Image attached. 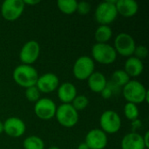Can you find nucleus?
Wrapping results in <instances>:
<instances>
[{"mask_svg": "<svg viewBox=\"0 0 149 149\" xmlns=\"http://www.w3.org/2000/svg\"><path fill=\"white\" fill-rule=\"evenodd\" d=\"M107 86L112 91V93H113V95H118L119 93H121V89L122 88H120L119 86H117L115 83H113V81H111V80H109V81H107Z\"/></svg>", "mask_w": 149, "mask_h": 149, "instance_id": "c85d7f7f", "label": "nucleus"}, {"mask_svg": "<svg viewBox=\"0 0 149 149\" xmlns=\"http://www.w3.org/2000/svg\"><path fill=\"white\" fill-rule=\"evenodd\" d=\"M111 81H113L120 88H122L125 85H127L130 81V77L124 70L118 69L112 73Z\"/></svg>", "mask_w": 149, "mask_h": 149, "instance_id": "5701e85b", "label": "nucleus"}, {"mask_svg": "<svg viewBox=\"0 0 149 149\" xmlns=\"http://www.w3.org/2000/svg\"><path fill=\"white\" fill-rule=\"evenodd\" d=\"M115 6L118 15H121L124 17H132L139 10L138 3L134 0H117Z\"/></svg>", "mask_w": 149, "mask_h": 149, "instance_id": "dca6fc26", "label": "nucleus"}, {"mask_svg": "<svg viewBox=\"0 0 149 149\" xmlns=\"http://www.w3.org/2000/svg\"><path fill=\"white\" fill-rule=\"evenodd\" d=\"M55 118L62 127L72 128L78 124L79 114L71 104H61L57 107Z\"/></svg>", "mask_w": 149, "mask_h": 149, "instance_id": "39448f33", "label": "nucleus"}, {"mask_svg": "<svg viewBox=\"0 0 149 149\" xmlns=\"http://www.w3.org/2000/svg\"><path fill=\"white\" fill-rule=\"evenodd\" d=\"M38 77V72L33 65L24 64L15 67L12 72V78L15 83L24 89L36 86Z\"/></svg>", "mask_w": 149, "mask_h": 149, "instance_id": "f03ea898", "label": "nucleus"}, {"mask_svg": "<svg viewBox=\"0 0 149 149\" xmlns=\"http://www.w3.org/2000/svg\"><path fill=\"white\" fill-rule=\"evenodd\" d=\"M24 8L23 0H5L1 5L0 11L5 20L13 22L22 16Z\"/></svg>", "mask_w": 149, "mask_h": 149, "instance_id": "1a4fd4ad", "label": "nucleus"}, {"mask_svg": "<svg viewBox=\"0 0 149 149\" xmlns=\"http://www.w3.org/2000/svg\"><path fill=\"white\" fill-rule=\"evenodd\" d=\"M136 47V43L134 38L127 32L119 33L114 38V46L117 54L129 58L134 55Z\"/></svg>", "mask_w": 149, "mask_h": 149, "instance_id": "6e6552de", "label": "nucleus"}, {"mask_svg": "<svg viewBox=\"0 0 149 149\" xmlns=\"http://www.w3.org/2000/svg\"><path fill=\"white\" fill-rule=\"evenodd\" d=\"M100 95H101V97H102L104 100H109L113 94L112 91H111L107 86H106V87L100 92Z\"/></svg>", "mask_w": 149, "mask_h": 149, "instance_id": "c756f323", "label": "nucleus"}, {"mask_svg": "<svg viewBox=\"0 0 149 149\" xmlns=\"http://www.w3.org/2000/svg\"><path fill=\"white\" fill-rule=\"evenodd\" d=\"M24 95L28 101L34 103H36L41 98V93L39 92L36 86L26 88L24 91Z\"/></svg>", "mask_w": 149, "mask_h": 149, "instance_id": "a878e982", "label": "nucleus"}, {"mask_svg": "<svg viewBox=\"0 0 149 149\" xmlns=\"http://www.w3.org/2000/svg\"><path fill=\"white\" fill-rule=\"evenodd\" d=\"M121 149H146L142 135L137 132L127 134L121 140Z\"/></svg>", "mask_w": 149, "mask_h": 149, "instance_id": "f3484780", "label": "nucleus"}, {"mask_svg": "<svg viewBox=\"0 0 149 149\" xmlns=\"http://www.w3.org/2000/svg\"><path fill=\"white\" fill-rule=\"evenodd\" d=\"M127 75L131 77H138L140 76L144 70V64L142 60L132 56L127 58L125 62L124 69H123Z\"/></svg>", "mask_w": 149, "mask_h": 149, "instance_id": "a211bd4d", "label": "nucleus"}, {"mask_svg": "<svg viewBox=\"0 0 149 149\" xmlns=\"http://www.w3.org/2000/svg\"><path fill=\"white\" fill-rule=\"evenodd\" d=\"M58 86L59 79L55 73L52 72H46L40 75L36 84L37 88L43 93H51L57 91Z\"/></svg>", "mask_w": 149, "mask_h": 149, "instance_id": "4468645a", "label": "nucleus"}, {"mask_svg": "<svg viewBox=\"0 0 149 149\" xmlns=\"http://www.w3.org/2000/svg\"><path fill=\"white\" fill-rule=\"evenodd\" d=\"M35 115L42 120H50L55 117L57 105L49 98H40L34 105Z\"/></svg>", "mask_w": 149, "mask_h": 149, "instance_id": "9d476101", "label": "nucleus"}, {"mask_svg": "<svg viewBox=\"0 0 149 149\" xmlns=\"http://www.w3.org/2000/svg\"><path fill=\"white\" fill-rule=\"evenodd\" d=\"M142 139H143V142H144V145H145V148L146 149L149 148V132L147 131L145 133V134L142 136Z\"/></svg>", "mask_w": 149, "mask_h": 149, "instance_id": "2f4dec72", "label": "nucleus"}, {"mask_svg": "<svg viewBox=\"0 0 149 149\" xmlns=\"http://www.w3.org/2000/svg\"><path fill=\"white\" fill-rule=\"evenodd\" d=\"M95 62L89 56H81L76 59L72 66V74L78 80H87L95 72Z\"/></svg>", "mask_w": 149, "mask_h": 149, "instance_id": "0eeeda50", "label": "nucleus"}, {"mask_svg": "<svg viewBox=\"0 0 149 149\" xmlns=\"http://www.w3.org/2000/svg\"><path fill=\"white\" fill-rule=\"evenodd\" d=\"M85 143L89 149H105L108 143L107 134L100 128L91 129L86 135Z\"/></svg>", "mask_w": 149, "mask_h": 149, "instance_id": "f8f14e48", "label": "nucleus"}, {"mask_svg": "<svg viewBox=\"0 0 149 149\" xmlns=\"http://www.w3.org/2000/svg\"><path fill=\"white\" fill-rule=\"evenodd\" d=\"M47 149H59L57 146H52V147H50V148H48Z\"/></svg>", "mask_w": 149, "mask_h": 149, "instance_id": "c9c22d12", "label": "nucleus"}, {"mask_svg": "<svg viewBox=\"0 0 149 149\" xmlns=\"http://www.w3.org/2000/svg\"><path fill=\"white\" fill-rule=\"evenodd\" d=\"M112 37L113 30L109 25H100L94 32V38L96 43L106 44L112 38Z\"/></svg>", "mask_w": 149, "mask_h": 149, "instance_id": "aec40b11", "label": "nucleus"}, {"mask_svg": "<svg viewBox=\"0 0 149 149\" xmlns=\"http://www.w3.org/2000/svg\"><path fill=\"white\" fill-rule=\"evenodd\" d=\"M71 105L73 107V108L77 111H82L84 109H86L88 105H89V100L86 95L80 94V95H77L75 97V99L72 100V102L71 103Z\"/></svg>", "mask_w": 149, "mask_h": 149, "instance_id": "393cba45", "label": "nucleus"}, {"mask_svg": "<svg viewBox=\"0 0 149 149\" xmlns=\"http://www.w3.org/2000/svg\"><path fill=\"white\" fill-rule=\"evenodd\" d=\"M3 133V122L0 120V134Z\"/></svg>", "mask_w": 149, "mask_h": 149, "instance_id": "f704fd0d", "label": "nucleus"}, {"mask_svg": "<svg viewBox=\"0 0 149 149\" xmlns=\"http://www.w3.org/2000/svg\"><path fill=\"white\" fill-rule=\"evenodd\" d=\"M121 93L127 102L135 105L141 103H148V90L141 82L138 80L130 79V81L122 87Z\"/></svg>", "mask_w": 149, "mask_h": 149, "instance_id": "f257e3e1", "label": "nucleus"}, {"mask_svg": "<svg viewBox=\"0 0 149 149\" xmlns=\"http://www.w3.org/2000/svg\"><path fill=\"white\" fill-rule=\"evenodd\" d=\"M117 0H107L99 3L94 11V17L100 25H109L118 17L115 6Z\"/></svg>", "mask_w": 149, "mask_h": 149, "instance_id": "20e7f679", "label": "nucleus"}, {"mask_svg": "<svg viewBox=\"0 0 149 149\" xmlns=\"http://www.w3.org/2000/svg\"><path fill=\"white\" fill-rule=\"evenodd\" d=\"M26 126L18 117H10L3 122V133L11 138H19L24 134Z\"/></svg>", "mask_w": 149, "mask_h": 149, "instance_id": "ddd939ff", "label": "nucleus"}, {"mask_svg": "<svg viewBox=\"0 0 149 149\" xmlns=\"http://www.w3.org/2000/svg\"><path fill=\"white\" fill-rule=\"evenodd\" d=\"M91 55L93 60L100 65H112L118 57L113 46L108 43H95L92 47Z\"/></svg>", "mask_w": 149, "mask_h": 149, "instance_id": "7ed1b4c3", "label": "nucleus"}, {"mask_svg": "<svg viewBox=\"0 0 149 149\" xmlns=\"http://www.w3.org/2000/svg\"><path fill=\"white\" fill-rule=\"evenodd\" d=\"M57 95L62 104H71L78 95L77 88L71 82H64L59 84L57 89Z\"/></svg>", "mask_w": 149, "mask_h": 149, "instance_id": "2eb2a0df", "label": "nucleus"}, {"mask_svg": "<svg viewBox=\"0 0 149 149\" xmlns=\"http://www.w3.org/2000/svg\"><path fill=\"white\" fill-rule=\"evenodd\" d=\"M77 149H89V148L87 147V145H86L85 142H82V143H80V144L78 146Z\"/></svg>", "mask_w": 149, "mask_h": 149, "instance_id": "72a5a7b5", "label": "nucleus"}, {"mask_svg": "<svg viewBox=\"0 0 149 149\" xmlns=\"http://www.w3.org/2000/svg\"><path fill=\"white\" fill-rule=\"evenodd\" d=\"M131 122H132V128H133L132 132H136L142 126V123H141V120H139V119H137V120H135L134 121H131Z\"/></svg>", "mask_w": 149, "mask_h": 149, "instance_id": "7c9ffc66", "label": "nucleus"}, {"mask_svg": "<svg viewBox=\"0 0 149 149\" xmlns=\"http://www.w3.org/2000/svg\"><path fill=\"white\" fill-rule=\"evenodd\" d=\"M40 45L36 40H29L22 46L19 52V59L22 64L32 65L39 58Z\"/></svg>", "mask_w": 149, "mask_h": 149, "instance_id": "9b49d317", "label": "nucleus"}, {"mask_svg": "<svg viewBox=\"0 0 149 149\" xmlns=\"http://www.w3.org/2000/svg\"><path fill=\"white\" fill-rule=\"evenodd\" d=\"M78 2L76 0H58L57 2V6L58 10L65 14L72 15L76 12Z\"/></svg>", "mask_w": 149, "mask_h": 149, "instance_id": "4be33fe9", "label": "nucleus"}, {"mask_svg": "<svg viewBox=\"0 0 149 149\" xmlns=\"http://www.w3.org/2000/svg\"><path fill=\"white\" fill-rule=\"evenodd\" d=\"M24 149H45L44 141L37 135H30L23 141Z\"/></svg>", "mask_w": 149, "mask_h": 149, "instance_id": "412c9836", "label": "nucleus"}, {"mask_svg": "<svg viewBox=\"0 0 149 149\" xmlns=\"http://www.w3.org/2000/svg\"><path fill=\"white\" fill-rule=\"evenodd\" d=\"M121 118L114 110H107L100 117V129L107 134L118 133L121 128Z\"/></svg>", "mask_w": 149, "mask_h": 149, "instance_id": "423d86ee", "label": "nucleus"}, {"mask_svg": "<svg viewBox=\"0 0 149 149\" xmlns=\"http://www.w3.org/2000/svg\"><path fill=\"white\" fill-rule=\"evenodd\" d=\"M91 9H92V6L88 2L81 1V2H78L76 12H78L81 16H86L90 13Z\"/></svg>", "mask_w": 149, "mask_h": 149, "instance_id": "bb28decb", "label": "nucleus"}, {"mask_svg": "<svg viewBox=\"0 0 149 149\" xmlns=\"http://www.w3.org/2000/svg\"><path fill=\"white\" fill-rule=\"evenodd\" d=\"M107 79L106 76L100 72H94L87 79L89 89L95 93H100V92L107 86Z\"/></svg>", "mask_w": 149, "mask_h": 149, "instance_id": "6ab92c4d", "label": "nucleus"}, {"mask_svg": "<svg viewBox=\"0 0 149 149\" xmlns=\"http://www.w3.org/2000/svg\"><path fill=\"white\" fill-rule=\"evenodd\" d=\"M148 55V49L147 46L145 45H136L135 47V50H134V57L141 59V60H143L145 59Z\"/></svg>", "mask_w": 149, "mask_h": 149, "instance_id": "cd10ccee", "label": "nucleus"}, {"mask_svg": "<svg viewBox=\"0 0 149 149\" xmlns=\"http://www.w3.org/2000/svg\"><path fill=\"white\" fill-rule=\"evenodd\" d=\"M124 115L130 121H134L139 119L140 111L138 106L133 103L127 102L124 106Z\"/></svg>", "mask_w": 149, "mask_h": 149, "instance_id": "b1692460", "label": "nucleus"}, {"mask_svg": "<svg viewBox=\"0 0 149 149\" xmlns=\"http://www.w3.org/2000/svg\"><path fill=\"white\" fill-rule=\"evenodd\" d=\"M24 5H31V6H34L38 3H40V1H38V0H23Z\"/></svg>", "mask_w": 149, "mask_h": 149, "instance_id": "473e14b6", "label": "nucleus"}]
</instances>
